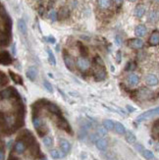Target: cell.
I'll list each match as a JSON object with an SVG mask.
<instances>
[{
	"label": "cell",
	"instance_id": "2",
	"mask_svg": "<svg viewBox=\"0 0 159 160\" xmlns=\"http://www.w3.org/2000/svg\"><path fill=\"white\" fill-rule=\"evenodd\" d=\"M33 124H34V129L37 131L38 135L41 136H43L47 133V131H48V129H47V127L45 126V124L43 123V121L39 118L38 116L34 115V117H33Z\"/></svg>",
	"mask_w": 159,
	"mask_h": 160
},
{
	"label": "cell",
	"instance_id": "44",
	"mask_svg": "<svg viewBox=\"0 0 159 160\" xmlns=\"http://www.w3.org/2000/svg\"><path fill=\"white\" fill-rule=\"evenodd\" d=\"M12 53H13L14 56L16 55V54H17V50H16V43H15V42L13 43V46H12Z\"/></svg>",
	"mask_w": 159,
	"mask_h": 160
},
{
	"label": "cell",
	"instance_id": "36",
	"mask_svg": "<svg viewBox=\"0 0 159 160\" xmlns=\"http://www.w3.org/2000/svg\"><path fill=\"white\" fill-rule=\"evenodd\" d=\"M135 68H136V64L133 63V62H129V63L127 64V66H126L127 71H131V70H134Z\"/></svg>",
	"mask_w": 159,
	"mask_h": 160
},
{
	"label": "cell",
	"instance_id": "1",
	"mask_svg": "<svg viewBox=\"0 0 159 160\" xmlns=\"http://www.w3.org/2000/svg\"><path fill=\"white\" fill-rule=\"evenodd\" d=\"M1 25L5 26V33H1V45H8L11 40V29L12 21L10 17L6 14L4 7L1 5Z\"/></svg>",
	"mask_w": 159,
	"mask_h": 160
},
{
	"label": "cell",
	"instance_id": "46",
	"mask_svg": "<svg viewBox=\"0 0 159 160\" xmlns=\"http://www.w3.org/2000/svg\"><path fill=\"white\" fill-rule=\"evenodd\" d=\"M106 160H116V159H115V157L113 155H108L106 157Z\"/></svg>",
	"mask_w": 159,
	"mask_h": 160
},
{
	"label": "cell",
	"instance_id": "42",
	"mask_svg": "<svg viewBox=\"0 0 159 160\" xmlns=\"http://www.w3.org/2000/svg\"><path fill=\"white\" fill-rule=\"evenodd\" d=\"M95 62H96V63L97 64H100V66H102V67H103V66H104V64H103V62H102V60H101V58L100 57H96V58H95Z\"/></svg>",
	"mask_w": 159,
	"mask_h": 160
},
{
	"label": "cell",
	"instance_id": "47",
	"mask_svg": "<svg viewBox=\"0 0 159 160\" xmlns=\"http://www.w3.org/2000/svg\"><path fill=\"white\" fill-rule=\"evenodd\" d=\"M123 1H124V0H115V2L117 3V5H121L123 3Z\"/></svg>",
	"mask_w": 159,
	"mask_h": 160
},
{
	"label": "cell",
	"instance_id": "4",
	"mask_svg": "<svg viewBox=\"0 0 159 160\" xmlns=\"http://www.w3.org/2000/svg\"><path fill=\"white\" fill-rule=\"evenodd\" d=\"M41 103H42V106L45 107L50 113H52V114L56 115V116H61L62 115L61 114V110L59 109V107L57 106L56 104H54L52 102H49V101H47L45 99H42Z\"/></svg>",
	"mask_w": 159,
	"mask_h": 160
},
{
	"label": "cell",
	"instance_id": "34",
	"mask_svg": "<svg viewBox=\"0 0 159 160\" xmlns=\"http://www.w3.org/2000/svg\"><path fill=\"white\" fill-rule=\"evenodd\" d=\"M97 134L99 136H104L107 134V130H106L104 127H99L97 129Z\"/></svg>",
	"mask_w": 159,
	"mask_h": 160
},
{
	"label": "cell",
	"instance_id": "23",
	"mask_svg": "<svg viewBox=\"0 0 159 160\" xmlns=\"http://www.w3.org/2000/svg\"><path fill=\"white\" fill-rule=\"evenodd\" d=\"M103 127H104L106 130L111 131V130H113V129L115 128V123L113 122L112 120L105 119L104 121H103Z\"/></svg>",
	"mask_w": 159,
	"mask_h": 160
},
{
	"label": "cell",
	"instance_id": "8",
	"mask_svg": "<svg viewBox=\"0 0 159 160\" xmlns=\"http://www.w3.org/2000/svg\"><path fill=\"white\" fill-rule=\"evenodd\" d=\"M128 45L131 48L134 49H141L144 47V41H142L141 38H133V40H130L128 41Z\"/></svg>",
	"mask_w": 159,
	"mask_h": 160
},
{
	"label": "cell",
	"instance_id": "21",
	"mask_svg": "<svg viewBox=\"0 0 159 160\" xmlns=\"http://www.w3.org/2000/svg\"><path fill=\"white\" fill-rule=\"evenodd\" d=\"M149 44L150 45H157L159 44V33H153L149 37Z\"/></svg>",
	"mask_w": 159,
	"mask_h": 160
},
{
	"label": "cell",
	"instance_id": "9",
	"mask_svg": "<svg viewBox=\"0 0 159 160\" xmlns=\"http://www.w3.org/2000/svg\"><path fill=\"white\" fill-rule=\"evenodd\" d=\"M63 58H64V63L66 65V67L68 68L70 71H73L74 66H75V61L73 59V57L65 52L64 55H63Z\"/></svg>",
	"mask_w": 159,
	"mask_h": 160
},
{
	"label": "cell",
	"instance_id": "29",
	"mask_svg": "<svg viewBox=\"0 0 159 160\" xmlns=\"http://www.w3.org/2000/svg\"><path fill=\"white\" fill-rule=\"evenodd\" d=\"M42 142H43V144H44L47 148H50L53 146V139L51 138V136H44Z\"/></svg>",
	"mask_w": 159,
	"mask_h": 160
},
{
	"label": "cell",
	"instance_id": "14",
	"mask_svg": "<svg viewBox=\"0 0 159 160\" xmlns=\"http://www.w3.org/2000/svg\"><path fill=\"white\" fill-rule=\"evenodd\" d=\"M138 81H140V78H138V76L136 75V74H131V75H129L128 78H127V83H128L131 87L137 85L138 84Z\"/></svg>",
	"mask_w": 159,
	"mask_h": 160
},
{
	"label": "cell",
	"instance_id": "24",
	"mask_svg": "<svg viewBox=\"0 0 159 160\" xmlns=\"http://www.w3.org/2000/svg\"><path fill=\"white\" fill-rule=\"evenodd\" d=\"M115 131H116L118 134H120V135L126 134V129L124 127V125L121 124L120 122H116V123H115Z\"/></svg>",
	"mask_w": 159,
	"mask_h": 160
},
{
	"label": "cell",
	"instance_id": "22",
	"mask_svg": "<svg viewBox=\"0 0 159 160\" xmlns=\"http://www.w3.org/2000/svg\"><path fill=\"white\" fill-rule=\"evenodd\" d=\"M125 138H126V140H127V142H128L129 143H131V144L135 143V142H136V140H137L136 136H135V135H134V133H132L131 131L126 132Z\"/></svg>",
	"mask_w": 159,
	"mask_h": 160
},
{
	"label": "cell",
	"instance_id": "40",
	"mask_svg": "<svg viewBox=\"0 0 159 160\" xmlns=\"http://www.w3.org/2000/svg\"><path fill=\"white\" fill-rule=\"evenodd\" d=\"M47 40V41L49 42V43H55L56 42V40H55V37H53L52 36H49L48 37L46 38Z\"/></svg>",
	"mask_w": 159,
	"mask_h": 160
},
{
	"label": "cell",
	"instance_id": "17",
	"mask_svg": "<svg viewBox=\"0 0 159 160\" xmlns=\"http://www.w3.org/2000/svg\"><path fill=\"white\" fill-rule=\"evenodd\" d=\"M95 146H96L97 149L101 150V151H104L106 148H107V142H106V139H99L98 140H96V142H95Z\"/></svg>",
	"mask_w": 159,
	"mask_h": 160
},
{
	"label": "cell",
	"instance_id": "48",
	"mask_svg": "<svg viewBox=\"0 0 159 160\" xmlns=\"http://www.w3.org/2000/svg\"><path fill=\"white\" fill-rule=\"evenodd\" d=\"M127 108H128L129 111H131V112H134V111H135V109H134L132 106H130V105H128V106H127Z\"/></svg>",
	"mask_w": 159,
	"mask_h": 160
},
{
	"label": "cell",
	"instance_id": "18",
	"mask_svg": "<svg viewBox=\"0 0 159 160\" xmlns=\"http://www.w3.org/2000/svg\"><path fill=\"white\" fill-rule=\"evenodd\" d=\"M152 136L155 139L159 140V119L154 122L152 126Z\"/></svg>",
	"mask_w": 159,
	"mask_h": 160
},
{
	"label": "cell",
	"instance_id": "19",
	"mask_svg": "<svg viewBox=\"0 0 159 160\" xmlns=\"http://www.w3.org/2000/svg\"><path fill=\"white\" fill-rule=\"evenodd\" d=\"M9 75L11 76V79L13 80V82L17 85H23V79L21 76H19L18 74H16L12 71H9Z\"/></svg>",
	"mask_w": 159,
	"mask_h": 160
},
{
	"label": "cell",
	"instance_id": "38",
	"mask_svg": "<svg viewBox=\"0 0 159 160\" xmlns=\"http://www.w3.org/2000/svg\"><path fill=\"white\" fill-rule=\"evenodd\" d=\"M79 46H80V49H81V53L82 54H85V55H87V50H86V48L83 46V44H81V43H79Z\"/></svg>",
	"mask_w": 159,
	"mask_h": 160
},
{
	"label": "cell",
	"instance_id": "15",
	"mask_svg": "<svg viewBox=\"0 0 159 160\" xmlns=\"http://www.w3.org/2000/svg\"><path fill=\"white\" fill-rule=\"evenodd\" d=\"M60 147H61V150L64 152L65 154H68L70 150H71V144L68 140H66L64 139H60Z\"/></svg>",
	"mask_w": 159,
	"mask_h": 160
},
{
	"label": "cell",
	"instance_id": "45",
	"mask_svg": "<svg viewBox=\"0 0 159 160\" xmlns=\"http://www.w3.org/2000/svg\"><path fill=\"white\" fill-rule=\"evenodd\" d=\"M116 60H117L118 63H120V62H121V52H120V51H118V52H117V55H116Z\"/></svg>",
	"mask_w": 159,
	"mask_h": 160
},
{
	"label": "cell",
	"instance_id": "41",
	"mask_svg": "<svg viewBox=\"0 0 159 160\" xmlns=\"http://www.w3.org/2000/svg\"><path fill=\"white\" fill-rule=\"evenodd\" d=\"M156 13L155 12H151L150 13V16H149V19L151 20L152 22H154V21H156Z\"/></svg>",
	"mask_w": 159,
	"mask_h": 160
},
{
	"label": "cell",
	"instance_id": "49",
	"mask_svg": "<svg viewBox=\"0 0 159 160\" xmlns=\"http://www.w3.org/2000/svg\"><path fill=\"white\" fill-rule=\"evenodd\" d=\"M9 160H19L17 157H15V156H11V157L9 158Z\"/></svg>",
	"mask_w": 159,
	"mask_h": 160
},
{
	"label": "cell",
	"instance_id": "11",
	"mask_svg": "<svg viewBox=\"0 0 159 160\" xmlns=\"http://www.w3.org/2000/svg\"><path fill=\"white\" fill-rule=\"evenodd\" d=\"M145 83L149 87H154V85L158 84V78L155 75H153V74H149L145 78Z\"/></svg>",
	"mask_w": 159,
	"mask_h": 160
},
{
	"label": "cell",
	"instance_id": "30",
	"mask_svg": "<svg viewBox=\"0 0 159 160\" xmlns=\"http://www.w3.org/2000/svg\"><path fill=\"white\" fill-rule=\"evenodd\" d=\"M141 155L144 156L145 159H148V160H151V159L154 158V154L152 153V152L150 151V150H148V149H145V148H144V150H142Z\"/></svg>",
	"mask_w": 159,
	"mask_h": 160
},
{
	"label": "cell",
	"instance_id": "52",
	"mask_svg": "<svg viewBox=\"0 0 159 160\" xmlns=\"http://www.w3.org/2000/svg\"><path fill=\"white\" fill-rule=\"evenodd\" d=\"M155 1H157V2H159V0H155Z\"/></svg>",
	"mask_w": 159,
	"mask_h": 160
},
{
	"label": "cell",
	"instance_id": "39",
	"mask_svg": "<svg viewBox=\"0 0 159 160\" xmlns=\"http://www.w3.org/2000/svg\"><path fill=\"white\" fill-rule=\"evenodd\" d=\"M136 148H137V150H138V152H140V153H141L142 150L144 149V147L142 146L141 143H138V144H136Z\"/></svg>",
	"mask_w": 159,
	"mask_h": 160
},
{
	"label": "cell",
	"instance_id": "7",
	"mask_svg": "<svg viewBox=\"0 0 159 160\" xmlns=\"http://www.w3.org/2000/svg\"><path fill=\"white\" fill-rule=\"evenodd\" d=\"M26 148H27V146H26V142L24 139L17 140L14 146V150L19 154H23L24 152L26 151Z\"/></svg>",
	"mask_w": 159,
	"mask_h": 160
},
{
	"label": "cell",
	"instance_id": "31",
	"mask_svg": "<svg viewBox=\"0 0 159 160\" xmlns=\"http://www.w3.org/2000/svg\"><path fill=\"white\" fill-rule=\"evenodd\" d=\"M86 136H87V129L86 128H81V130L79 131V134H78V136H79V139H85L86 138Z\"/></svg>",
	"mask_w": 159,
	"mask_h": 160
},
{
	"label": "cell",
	"instance_id": "26",
	"mask_svg": "<svg viewBox=\"0 0 159 160\" xmlns=\"http://www.w3.org/2000/svg\"><path fill=\"white\" fill-rule=\"evenodd\" d=\"M47 54H48V61H49L50 65L55 66L56 65V58H55L52 50H51L50 48H47Z\"/></svg>",
	"mask_w": 159,
	"mask_h": 160
},
{
	"label": "cell",
	"instance_id": "28",
	"mask_svg": "<svg viewBox=\"0 0 159 160\" xmlns=\"http://www.w3.org/2000/svg\"><path fill=\"white\" fill-rule=\"evenodd\" d=\"M98 5L102 9H107L111 6V0H98Z\"/></svg>",
	"mask_w": 159,
	"mask_h": 160
},
{
	"label": "cell",
	"instance_id": "16",
	"mask_svg": "<svg viewBox=\"0 0 159 160\" xmlns=\"http://www.w3.org/2000/svg\"><path fill=\"white\" fill-rule=\"evenodd\" d=\"M17 26H18V29L20 30V33L24 36H26L27 33H28V27H27V24L26 22L23 20V19H20L17 23Z\"/></svg>",
	"mask_w": 159,
	"mask_h": 160
},
{
	"label": "cell",
	"instance_id": "50",
	"mask_svg": "<svg viewBox=\"0 0 159 160\" xmlns=\"http://www.w3.org/2000/svg\"><path fill=\"white\" fill-rule=\"evenodd\" d=\"M41 160H47V159H46V158H45V157H42V158H41Z\"/></svg>",
	"mask_w": 159,
	"mask_h": 160
},
{
	"label": "cell",
	"instance_id": "37",
	"mask_svg": "<svg viewBox=\"0 0 159 160\" xmlns=\"http://www.w3.org/2000/svg\"><path fill=\"white\" fill-rule=\"evenodd\" d=\"M0 160H5V150H4L3 143L1 144V150H0Z\"/></svg>",
	"mask_w": 159,
	"mask_h": 160
},
{
	"label": "cell",
	"instance_id": "27",
	"mask_svg": "<svg viewBox=\"0 0 159 160\" xmlns=\"http://www.w3.org/2000/svg\"><path fill=\"white\" fill-rule=\"evenodd\" d=\"M106 78V72L103 69H100L99 71L95 73V80L96 81H102Z\"/></svg>",
	"mask_w": 159,
	"mask_h": 160
},
{
	"label": "cell",
	"instance_id": "43",
	"mask_svg": "<svg viewBox=\"0 0 159 160\" xmlns=\"http://www.w3.org/2000/svg\"><path fill=\"white\" fill-rule=\"evenodd\" d=\"M121 42H122V40H121L120 37L117 36L116 37H115V43H116L117 45H120V44H121Z\"/></svg>",
	"mask_w": 159,
	"mask_h": 160
},
{
	"label": "cell",
	"instance_id": "25",
	"mask_svg": "<svg viewBox=\"0 0 159 160\" xmlns=\"http://www.w3.org/2000/svg\"><path fill=\"white\" fill-rule=\"evenodd\" d=\"M144 13H145V8L141 5L138 6L137 8L135 9V15H136V17L138 18H141L144 15Z\"/></svg>",
	"mask_w": 159,
	"mask_h": 160
},
{
	"label": "cell",
	"instance_id": "51",
	"mask_svg": "<svg viewBox=\"0 0 159 160\" xmlns=\"http://www.w3.org/2000/svg\"><path fill=\"white\" fill-rule=\"evenodd\" d=\"M129 1H131V2H135V1H137V0H129Z\"/></svg>",
	"mask_w": 159,
	"mask_h": 160
},
{
	"label": "cell",
	"instance_id": "5",
	"mask_svg": "<svg viewBox=\"0 0 159 160\" xmlns=\"http://www.w3.org/2000/svg\"><path fill=\"white\" fill-rule=\"evenodd\" d=\"M9 98H20V95L17 92V91L11 87L3 89L1 91V100L9 99Z\"/></svg>",
	"mask_w": 159,
	"mask_h": 160
},
{
	"label": "cell",
	"instance_id": "13",
	"mask_svg": "<svg viewBox=\"0 0 159 160\" xmlns=\"http://www.w3.org/2000/svg\"><path fill=\"white\" fill-rule=\"evenodd\" d=\"M146 33H148V30H146L145 26L144 25H138L136 27V29H135V34H136L138 37H144Z\"/></svg>",
	"mask_w": 159,
	"mask_h": 160
},
{
	"label": "cell",
	"instance_id": "32",
	"mask_svg": "<svg viewBox=\"0 0 159 160\" xmlns=\"http://www.w3.org/2000/svg\"><path fill=\"white\" fill-rule=\"evenodd\" d=\"M43 87L45 88V89L48 92H50V93L53 92V87H52V85H51L48 81H44V82H43Z\"/></svg>",
	"mask_w": 159,
	"mask_h": 160
},
{
	"label": "cell",
	"instance_id": "12",
	"mask_svg": "<svg viewBox=\"0 0 159 160\" xmlns=\"http://www.w3.org/2000/svg\"><path fill=\"white\" fill-rule=\"evenodd\" d=\"M26 74H27L28 79L34 82L35 80V78H37V70L35 67H34V66H31V67L28 68Z\"/></svg>",
	"mask_w": 159,
	"mask_h": 160
},
{
	"label": "cell",
	"instance_id": "33",
	"mask_svg": "<svg viewBox=\"0 0 159 160\" xmlns=\"http://www.w3.org/2000/svg\"><path fill=\"white\" fill-rule=\"evenodd\" d=\"M48 19H49L50 21L55 22V21L57 20V13L55 12L54 10L50 11V12H49V14H48Z\"/></svg>",
	"mask_w": 159,
	"mask_h": 160
},
{
	"label": "cell",
	"instance_id": "10",
	"mask_svg": "<svg viewBox=\"0 0 159 160\" xmlns=\"http://www.w3.org/2000/svg\"><path fill=\"white\" fill-rule=\"evenodd\" d=\"M0 60H1L2 65H10L12 63V57L7 51H1V55H0Z\"/></svg>",
	"mask_w": 159,
	"mask_h": 160
},
{
	"label": "cell",
	"instance_id": "3",
	"mask_svg": "<svg viewBox=\"0 0 159 160\" xmlns=\"http://www.w3.org/2000/svg\"><path fill=\"white\" fill-rule=\"evenodd\" d=\"M156 115H159V107H156L154 109H150V110H148V111L144 112L142 114H141L137 118V122H138V123L144 122V121L151 118V117L156 116Z\"/></svg>",
	"mask_w": 159,
	"mask_h": 160
},
{
	"label": "cell",
	"instance_id": "35",
	"mask_svg": "<svg viewBox=\"0 0 159 160\" xmlns=\"http://www.w3.org/2000/svg\"><path fill=\"white\" fill-rule=\"evenodd\" d=\"M6 84H8V78H7V76L4 74L3 72H1V85L3 87L4 85H6Z\"/></svg>",
	"mask_w": 159,
	"mask_h": 160
},
{
	"label": "cell",
	"instance_id": "20",
	"mask_svg": "<svg viewBox=\"0 0 159 160\" xmlns=\"http://www.w3.org/2000/svg\"><path fill=\"white\" fill-rule=\"evenodd\" d=\"M66 154L63 152L62 150H58V149H53L50 151V156L52 157L53 159H59V158H62L64 157Z\"/></svg>",
	"mask_w": 159,
	"mask_h": 160
},
{
	"label": "cell",
	"instance_id": "6",
	"mask_svg": "<svg viewBox=\"0 0 159 160\" xmlns=\"http://www.w3.org/2000/svg\"><path fill=\"white\" fill-rule=\"evenodd\" d=\"M76 64H77V67L79 68V70H80V71H82V72H86L87 70L89 69V66H90L89 61L85 57L78 58Z\"/></svg>",
	"mask_w": 159,
	"mask_h": 160
}]
</instances>
